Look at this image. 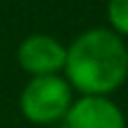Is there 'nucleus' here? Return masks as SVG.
<instances>
[{
  "label": "nucleus",
  "instance_id": "obj_1",
  "mask_svg": "<svg viewBox=\"0 0 128 128\" xmlns=\"http://www.w3.org/2000/svg\"><path fill=\"white\" fill-rule=\"evenodd\" d=\"M63 74L76 94L110 97L128 79V45L110 27H94L68 45Z\"/></svg>",
  "mask_w": 128,
  "mask_h": 128
},
{
  "label": "nucleus",
  "instance_id": "obj_2",
  "mask_svg": "<svg viewBox=\"0 0 128 128\" xmlns=\"http://www.w3.org/2000/svg\"><path fill=\"white\" fill-rule=\"evenodd\" d=\"M72 101L74 90L65 76H34L20 92V112L29 124L52 126L65 119Z\"/></svg>",
  "mask_w": 128,
  "mask_h": 128
},
{
  "label": "nucleus",
  "instance_id": "obj_3",
  "mask_svg": "<svg viewBox=\"0 0 128 128\" xmlns=\"http://www.w3.org/2000/svg\"><path fill=\"white\" fill-rule=\"evenodd\" d=\"M65 56H68V45H63L58 38L50 34H29L18 45L16 52L18 65L29 74V79L63 72Z\"/></svg>",
  "mask_w": 128,
  "mask_h": 128
},
{
  "label": "nucleus",
  "instance_id": "obj_4",
  "mask_svg": "<svg viewBox=\"0 0 128 128\" xmlns=\"http://www.w3.org/2000/svg\"><path fill=\"white\" fill-rule=\"evenodd\" d=\"M63 128H126V115L110 97L79 94L63 119Z\"/></svg>",
  "mask_w": 128,
  "mask_h": 128
},
{
  "label": "nucleus",
  "instance_id": "obj_5",
  "mask_svg": "<svg viewBox=\"0 0 128 128\" xmlns=\"http://www.w3.org/2000/svg\"><path fill=\"white\" fill-rule=\"evenodd\" d=\"M106 16L110 22V29L119 34L122 38L128 36V0H108Z\"/></svg>",
  "mask_w": 128,
  "mask_h": 128
}]
</instances>
